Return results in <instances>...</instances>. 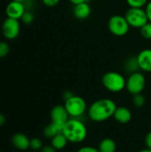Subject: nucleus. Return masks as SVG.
I'll return each mask as SVG.
<instances>
[{
	"label": "nucleus",
	"instance_id": "obj_1",
	"mask_svg": "<svg viewBox=\"0 0 151 152\" xmlns=\"http://www.w3.org/2000/svg\"><path fill=\"white\" fill-rule=\"evenodd\" d=\"M117 108V104L113 100L103 98L93 102L87 110V114L91 120L103 122L114 116Z\"/></svg>",
	"mask_w": 151,
	"mask_h": 152
},
{
	"label": "nucleus",
	"instance_id": "obj_2",
	"mask_svg": "<svg viewBox=\"0 0 151 152\" xmlns=\"http://www.w3.org/2000/svg\"><path fill=\"white\" fill-rule=\"evenodd\" d=\"M69 142L80 143L87 136V128L79 118H69L64 125L62 132Z\"/></svg>",
	"mask_w": 151,
	"mask_h": 152
},
{
	"label": "nucleus",
	"instance_id": "obj_3",
	"mask_svg": "<svg viewBox=\"0 0 151 152\" xmlns=\"http://www.w3.org/2000/svg\"><path fill=\"white\" fill-rule=\"evenodd\" d=\"M103 86L111 93H119L125 88L126 79L117 71H109L105 73L101 78Z\"/></svg>",
	"mask_w": 151,
	"mask_h": 152
},
{
	"label": "nucleus",
	"instance_id": "obj_4",
	"mask_svg": "<svg viewBox=\"0 0 151 152\" xmlns=\"http://www.w3.org/2000/svg\"><path fill=\"white\" fill-rule=\"evenodd\" d=\"M69 117L73 118H79L87 110L86 102L84 98L77 95H73L65 101L64 104Z\"/></svg>",
	"mask_w": 151,
	"mask_h": 152
},
{
	"label": "nucleus",
	"instance_id": "obj_5",
	"mask_svg": "<svg viewBox=\"0 0 151 152\" xmlns=\"http://www.w3.org/2000/svg\"><path fill=\"white\" fill-rule=\"evenodd\" d=\"M125 17L130 25V27L134 28H141L147 22H149V18L143 8H133L129 7L125 12Z\"/></svg>",
	"mask_w": 151,
	"mask_h": 152
},
{
	"label": "nucleus",
	"instance_id": "obj_6",
	"mask_svg": "<svg viewBox=\"0 0 151 152\" xmlns=\"http://www.w3.org/2000/svg\"><path fill=\"white\" fill-rule=\"evenodd\" d=\"M108 28L112 35L116 37H124L129 32L131 27L125 16L115 14L109 18L108 21Z\"/></svg>",
	"mask_w": 151,
	"mask_h": 152
},
{
	"label": "nucleus",
	"instance_id": "obj_7",
	"mask_svg": "<svg viewBox=\"0 0 151 152\" xmlns=\"http://www.w3.org/2000/svg\"><path fill=\"white\" fill-rule=\"evenodd\" d=\"M146 86V78L143 73L136 71L128 76L126 79V90L133 95L142 94Z\"/></svg>",
	"mask_w": 151,
	"mask_h": 152
},
{
	"label": "nucleus",
	"instance_id": "obj_8",
	"mask_svg": "<svg viewBox=\"0 0 151 152\" xmlns=\"http://www.w3.org/2000/svg\"><path fill=\"white\" fill-rule=\"evenodd\" d=\"M2 33L4 38L13 40L18 37L20 32V22L19 20L6 18L2 23Z\"/></svg>",
	"mask_w": 151,
	"mask_h": 152
},
{
	"label": "nucleus",
	"instance_id": "obj_9",
	"mask_svg": "<svg viewBox=\"0 0 151 152\" xmlns=\"http://www.w3.org/2000/svg\"><path fill=\"white\" fill-rule=\"evenodd\" d=\"M51 119L53 123L61 126L63 128L64 125L69 119V115L64 105H56L51 110Z\"/></svg>",
	"mask_w": 151,
	"mask_h": 152
},
{
	"label": "nucleus",
	"instance_id": "obj_10",
	"mask_svg": "<svg viewBox=\"0 0 151 152\" xmlns=\"http://www.w3.org/2000/svg\"><path fill=\"white\" fill-rule=\"evenodd\" d=\"M26 6L24 3L11 0V2L7 4L5 8V13L8 18L20 20L24 12H26Z\"/></svg>",
	"mask_w": 151,
	"mask_h": 152
},
{
	"label": "nucleus",
	"instance_id": "obj_11",
	"mask_svg": "<svg viewBox=\"0 0 151 152\" xmlns=\"http://www.w3.org/2000/svg\"><path fill=\"white\" fill-rule=\"evenodd\" d=\"M137 56L140 70L144 72H151V49L147 48L142 50Z\"/></svg>",
	"mask_w": 151,
	"mask_h": 152
},
{
	"label": "nucleus",
	"instance_id": "obj_12",
	"mask_svg": "<svg viewBox=\"0 0 151 152\" xmlns=\"http://www.w3.org/2000/svg\"><path fill=\"white\" fill-rule=\"evenodd\" d=\"M11 142L15 149L24 151L29 149L30 139L22 133H16L12 136Z\"/></svg>",
	"mask_w": 151,
	"mask_h": 152
},
{
	"label": "nucleus",
	"instance_id": "obj_13",
	"mask_svg": "<svg viewBox=\"0 0 151 152\" xmlns=\"http://www.w3.org/2000/svg\"><path fill=\"white\" fill-rule=\"evenodd\" d=\"M92 13V8L88 2H84L74 5L73 14L78 20H85Z\"/></svg>",
	"mask_w": 151,
	"mask_h": 152
},
{
	"label": "nucleus",
	"instance_id": "obj_14",
	"mask_svg": "<svg viewBox=\"0 0 151 152\" xmlns=\"http://www.w3.org/2000/svg\"><path fill=\"white\" fill-rule=\"evenodd\" d=\"M113 118L120 124H127L132 119V112L126 107H117Z\"/></svg>",
	"mask_w": 151,
	"mask_h": 152
},
{
	"label": "nucleus",
	"instance_id": "obj_15",
	"mask_svg": "<svg viewBox=\"0 0 151 152\" xmlns=\"http://www.w3.org/2000/svg\"><path fill=\"white\" fill-rule=\"evenodd\" d=\"M98 150L100 152H116L117 143L111 138H104L100 142Z\"/></svg>",
	"mask_w": 151,
	"mask_h": 152
},
{
	"label": "nucleus",
	"instance_id": "obj_16",
	"mask_svg": "<svg viewBox=\"0 0 151 152\" xmlns=\"http://www.w3.org/2000/svg\"><path fill=\"white\" fill-rule=\"evenodd\" d=\"M62 129H63V128H62L61 126H58V125H56V124L51 122L50 124H48V125L44 128L43 134H44V137H46V138H48V139H52V138H53L55 135L61 134V133L62 132Z\"/></svg>",
	"mask_w": 151,
	"mask_h": 152
},
{
	"label": "nucleus",
	"instance_id": "obj_17",
	"mask_svg": "<svg viewBox=\"0 0 151 152\" xmlns=\"http://www.w3.org/2000/svg\"><path fill=\"white\" fill-rule=\"evenodd\" d=\"M124 69L125 72L132 74L136 71L140 70L138 61H137V56H131L126 59V61L124 63Z\"/></svg>",
	"mask_w": 151,
	"mask_h": 152
},
{
	"label": "nucleus",
	"instance_id": "obj_18",
	"mask_svg": "<svg viewBox=\"0 0 151 152\" xmlns=\"http://www.w3.org/2000/svg\"><path fill=\"white\" fill-rule=\"evenodd\" d=\"M69 141L67 140V138L64 136V134L62 133L55 135L53 138L51 139V145L56 150V151H61L63 150L67 144H68Z\"/></svg>",
	"mask_w": 151,
	"mask_h": 152
},
{
	"label": "nucleus",
	"instance_id": "obj_19",
	"mask_svg": "<svg viewBox=\"0 0 151 152\" xmlns=\"http://www.w3.org/2000/svg\"><path fill=\"white\" fill-rule=\"evenodd\" d=\"M44 144L41 139L37 137H34L30 139V143H29V149H31L33 151H40L43 148Z\"/></svg>",
	"mask_w": 151,
	"mask_h": 152
},
{
	"label": "nucleus",
	"instance_id": "obj_20",
	"mask_svg": "<svg viewBox=\"0 0 151 152\" xmlns=\"http://www.w3.org/2000/svg\"><path fill=\"white\" fill-rule=\"evenodd\" d=\"M129 7L133 8H143L147 5L150 0H125Z\"/></svg>",
	"mask_w": 151,
	"mask_h": 152
},
{
	"label": "nucleus",
	"instance_id": "obj_21",
	"mask_svg": "<svg viewBox=\"0 0 151 152\" xmlns=\"http://www.w3.org/2000/svg\"><path fill=\"white\" fill-rule=\"evenodd\" d=\"M146 102L145 97L142 94H134L133 95V104L137 107V108H142L144 106Z\"/></svg>",
	"mask_w": 151,
	"mask_h": 152
},
{
	"label": "nucleus",
	"instance_id": "obj_22",
	"mask_svg": "<svg viewBox=\"0 0 151 152\" xmlns=\"http://www.w3.org/2000/svg\"><path fill=\"white\" fill-rule=\"evenodd\" d=\"M34 20H35L34 13L28 10H26V12H24V14L22 15V17L20 20H21V22L26 25H29L34 21Z\"/></svg>",
	"mask_w": 151,
	"mask_h": 152
},
{
	"label": "nucleus",
	"instance_id": "obj_23",
	"mask_svg": "<svg viewBox=\"0 0 151 152\" xmlns=\"http://www.w3.org/2000/svg\"><path fill=\"white\" fill-rule=\"evenodd\" d=\"M141 35L146 38V39H151V22L149 21L147 22L143 27L140 28Z\"/></svg>",
	"mask_w": 151,
	"mask_h": 152
},
{
	"label": "nucleus",
	"instance_id": "obj_24",
	"mask_svg": "<svg viewBox=\"0 0 151 152\" xmlns=\"http://www.w3.org/2000/svg\"><path fill=\"white\" fill-rule=\"evenodd\" d=\"M10 52L9 45L4 41H0V59L4 58Z\"/></svg>",
	"mask_w": 151,
	"mask_h": 152
},
{
	"label": "nucleus",
	"instance_id": "obj_25",
	"mask_svg": "<svg viewBox=\"0 0 151 152\" xmlns=\"http://www.w3.org/2000/svg\"><path fill=\"white\" fill-rule=\"evenodd\" d=\"M61 0H42V3L47 7H54L56 6Z\"/></svg>",
	"mask_w": 151,
	"mask_h": 152
},
{
	"label": "nucleus",
	"instance_id": "obj_26",
	"mask_svg": "<svg viewBox=\"0 0 151 152\" xmlns=\"http://www.w3.org/2000/svg\"><path fill=\"white\" fill-rule=\"evenodd\" d=\"M77 152H100L98 148H93L92 146H85V147H82L80 148Z\"/></svg>",
	"mask_w": 151,
	"mask_h": 152
},
{
	"label": "nucleus",
	"instance_id": "obj_27",
	"mask_svg": "<svg viewBox=\"0 0 151 152\" xmlns=\"http://www.w3.org/2000/svg\"><path fill=\"white\" fill-rule=\"evenodd\" d=\"M40 152H56V150L52 145H45L40 150Z\"/></svg>",
	"mask_w": 151,
	"mask_h": 152
},
{
	"label": "nucleus",
	"instance_id": "obj_28",
	"mask_svg": "<svg viewBox=\"0 0 151 152\" xmlns=\"http://www.w3.org/2000/svg\"><path fill=\"white\" fill-rule=\"evenodd\" d=\"M145 11H146L147 15H148L149 21H150L151 22V0L149 1V3L147 4V5L145 6Z\"/></svg>",
	"mask_w": 151,
	"mask_h": 152
},
{
	"label": "nucleus",
	"instance_id": "obj_29",
	"mask_svg": "<svg viewBox=\"0 0 151 152\" xmlns=\"http://www.w3.org/2000/svg\"><path fill=\"white\" fill-rule=\"evenodd\" d=\"M145 143H146V146L148 149L151 150V131L149 132L146 135V138H145Z\"/></svg>",
	"mask_w": 151,
	"mask_h": 152
},
{
	"label": "nucleus",
	"instance_id": "obj_30",
	"mask_svg": "<svg viewBox=\"0 0 151 152\" xmlns=\"http://www.w3.org/2000/svg\"><path fill=\"white\" fill-rule=\"evenodd\" d=\"M74 94L71 93V92H69V91H66V92H64V94H63V98H64V100L66 101V100H68L69 98H70L71 96H73Z\"/></svg>",
	"mask_w": 151,
	"mask_h": 152
},
{
	"label": "nucleus",
	"instance_id": "obj_31",
	"mask_svg": "<svg viewBox=\"0 0 151 152\" xmlns=\"http://www.w3.org/2000/svg\"><path fill=\"white\" fill-rule=\"evenodd\" d=\"M72 4L76 5V4H81V3H84V2H88V0H69Z\"/></svg>",
	"mask_w": 151,
	"mask_h": 152
},
{
	"label": "nucleus",
	"instance_id": "obj_32",
	"mask_svg": "<svg viewBox=\"0 0 151 152\" xmlns=\"http://www.w3.org/2000/svg\"><path fill=\"white\" fill-rule=\"evenodd\" d=\"M5 123V117L2 113H0V127L3 126Z\"/></svg>",
	"mask_w": 151,
	"mask_h": 152
},
{
	"label": "nucleus",
	"instance_id": "obj_33",
	"mask_svg": "<svg viewBox=\"0 0 151 152\" xmlns=\"http://www.w3.org/2000/svg\"><path fill=\"white\" fill-rule=\"evenodd\" d=\"M139 152H151V150L148 149V148H146V149H144V150H142V151H140Z\"/></svg>",
	"mask_w": 151,
	"mask_h": 152
},
{
	"label": "nucleus",
	"instance_id": "obj_34",
	"mask_svg": "<svg viewBox=\"0 0 151 152\" xmlns=\"http://www.w3.org/2000/svg\"><path fill=\"white\" fill-rule=\"evenodd\" d=\"M13 1H18V2H22V3H24L26 0H13Z\"/></svg>",
	"mask_w": 151,
	"mask_h": 152
},
{
	"label": "nucleus",
	"instance_id": "obj_35",
	"mask_svg": "<svg viewBox=\"0 0 151 152\" xmlns=\"http://www.w3.org/2000/svg\"><path fill=\"white\" fill-rule=\"evenodd\" d=\"M28 152H36V151H28Z\"/></svg>",
	"mask_w": 151,
	"mask_h": 152
}]
</instances>
